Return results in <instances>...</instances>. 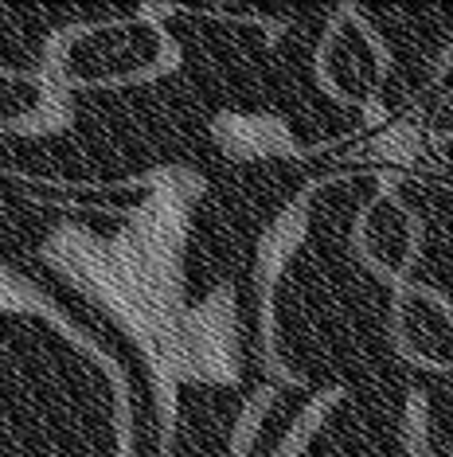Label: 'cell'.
Wrapping results in <instances>:
<instances>
[{"instance_id": "cell-2", "label": "cell", "mask_w": 453, "mask_h": 457, "mask_svg": "<svg viewBox=\"0 0 453 457\" xmlns=\"http://www.w3.org/2000/svg\"><path fill=\"white\" fill-rule=\"evenodd\" d=\"M418 238H422L418 215L410 212L399 195L383 192V195H375V200L364 207V215L356 220L352 246H356V254L364 258V266H372L379 278L403 282L418 258Z\"/></svg>"}, {"instance_id": "cell-1", "label": "cell", "mask_w": 453, "mask_h": 457, "mask_svg": "<svg viewBox=\"0 0 453 457\" xmlns=\"http://www.w3.org/2000/svg\"><path fill=\"white\" fill-rule=\"evenodd\" d=\"M383 47L359 20L333 24L317 47V75H321L328 95H336L340 102H367L383 82Z\"/></svg>"}, {"instance_id": "cell-3", "label": "cell", "mask_w": 453, "mask_h": 457, "mask_svg": "<svg viewBox=\"0 0 453 457\" xmlns=\"http://www.w3.org/2000/svg\"><path fill=\"white\" fill-rule=\"evenodd\" d=\"M391 337L410 363L453 368V309L430 286H399L391 305Z\"/></svg>"}]
</instances>
